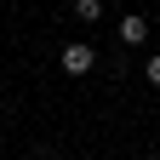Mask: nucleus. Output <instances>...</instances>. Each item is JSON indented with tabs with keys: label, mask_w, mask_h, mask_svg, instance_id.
I'll return each mask as SVG.
<instances>
[{
	"label": "nucleus",
	"mask_w": 160,
	"mask_h": 160,
	"mask_svg": "<svg viewBox=\"0 0 160 160\" xmlns=\"http://www.w3.org/2000/svg\"><path fill=\"white\" fill-rule=\"evenodd\" d=\"M74 17L80 23H97V17H103V0H74Z\"/></svg>",
	"instance_id": "obj_3"
},
{
	"label": "nucleus",
	"mask_w": 160,
	"mask_h": 160,
	"mask_svg": "<svg viewBox=\"0 0 160 160\" xmlns=\"http://www.w3.org/2000/svg\"><path fill=\"white\" fill-rule=\"evenodd\" d=\"M92 69H97V52L86 46V40H69V46H63V74L80 80V74H92Z\"/></svg>",
	"instance_id": "obj_1"
},
{
	"label": "nucleus",
	"mask_w": 160,
	"mask_h": 160,
	"mask_svg": "<svg viewBox=\"0 0 160 160\" xmlns=\"http://www.w3.org/2000/svg\"><path fill=\"white\" fill-rule=\"evenodd\" d=\"M143 74H149V86H160V52H154L149 63H143Z\"/></svg>",
	"instance_id": "obj_4"
},
{
	"label": "nucleus",
	"mask_w": 160,
	"mask_h": 160,
	"mask_svg": "<svg viewBox=\"0 0 160 160\" xmlns=\"http://www.w3.org/2000/svg\"><path fill=\"white\" fill-rule=\"evenodd\" d=\"M120 40H126V46H143V40H149V17L143 12H126V17H120Z\"/></svg>",
	"instance_id": "obj_2"
}]
</instances>
